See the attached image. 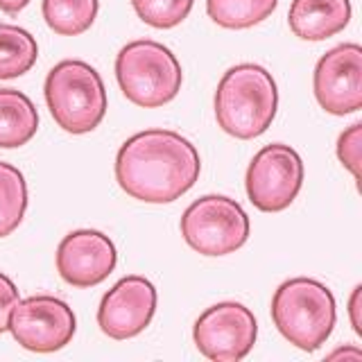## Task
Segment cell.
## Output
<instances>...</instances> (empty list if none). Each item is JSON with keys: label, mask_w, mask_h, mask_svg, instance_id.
I'll return each instance as SVG.
<instances>
[{"label": "cell", "mask_w": 362, "mask_h": 362, "mask_svg": "<svg viewBox=\"0 0 362 362\" xmlns=\"http://www.w3.org/2000/svg\"><path fill=\"white\" fill-rule=\"evenodd\" d=\"M202 158L188 139L170 129L132 136L116 156L118 186L147 204H170L197 184Z\"/></svg>", "instance_id": "6da1fadb"}, {"label": "cell", "mask_w": 362, "mask_h": 362, "mask_svg": "<svg viewBox=\"0 0 362 362\" xmlns=\"http://www.w3.org/2000/svg\"><path fill=\"white\" fill-rule=\"evenodd\" d=\"M39 113L32 100L16 88H0V147L14 150L34 139Z\"/></svg>", "instance_id": "5bb4252c"}, {"label": "cell", "mask_w": 362, "mask_h": 362, "mask_svg": "<svg viewBox=\"0 0 362 362\" xmlns=\"http://www.w3.org/2000/svg\"><path fill=\"white\" fill-rule=\"evenodd\" d=\"M18 299L21 297H18L14 281L0 272V333L9 331V317H11V310H14V305L18 303Z\"/></svg>", "instance_id": "44dd1931"}, {"label": "cell", "mask_w": 362, "mask_h": 362, "mask_svg": "<svg viewBox=\"0 0 362 362\" xmlns=\"http://www.w3.org/2000/svg\"><path fill=\"white\" fill-rule=\"evenodd\" d=\"M98 0H43V18L59 37H79L95 23Z\"/></svg>", "instance_id": "2e32d148"}, {"label": "cell", "mask_w": 362, "mask_h": 362, "mask_svg": "<svg viewBox=\"0 0 362 362\" xmlns=\"http://www.w3.org/2000/svg\"><path fill=\"white\" fill-rule=\"evenodd\" d=\"M258 324L254 313L243 303L222 301L199 315L192 337L199 354L215 362H238L256 344Z\"/></svg>", "instance_id": "ba28073f"}, {"label": "cell", "mask_w": 362, "mask_h": 362, "mask_svg": "<svg viewBox=\"0 0 362 362\" xmlns=\"http://www.w3.org/2000/svg\"><path fill=\"white\" fill-rule=\"evenodd\" d=\"M195 0H132L134 11L147 25L156 30H170L184 23Z\"/></svg>", "instance_id": "d6986e66"}, {"label": "cell", "mask_w": 362, "mask_h": 362, "mask_svg": "<svg viewBox=\"0 0 362 362\" xmlns=\"http://www.w3.org/2000/svg\"><path fill=\"white\" fill-rule=\"evenodd\" d=\"M339 358H349V360H354V362H360L362 354H360V349L346 346V349H337V351H333L331 356H328V360H339Z\"/></svg>", "instance_id": "603a6c76"}, {"label": "cell", "mask_w": 362, "mask_h": 362, "mask_svg": "<svg viewBox=\"0 0 362 362\" xmlns=\"http://www.w3.org/2000/svg\"><path fill=\"white\" fill-rule=\"evenodd\" d=\"M116 77L124 98L143 109L173 102L184 82L181 64L173 50L150 39L132 41L118 52Z\"/></svg>", "instance_id": "5b68a950"}, {"label": "cell", "mask_w": 362, "mask_h": 362, "mask_svg": "<svg viewBox=\"0 0 362 362\" xmlns=\"http://www.w3.org/2000/svg\"><path fill=\"white\" fill-rule=\"evenodd\" d=\"M315 98L333 116L356 113L362 107V48L342 43L328 50L315 66Z\"/></svg>", "instance_id": "30bf717a"}, {"label": "cell", "mask_w": 362, "mask_h": 362, "mask_svg": "<svg viewBox=\"0 0 362 362\" xmlns=\"http://www.w3.org/2000/svg\"><path fill=\"white\" fill-rule=\"evenodd\" d=\"M156 310V288L145 276H124L100 301L98 324L111 339H129L150 326Z\"/></svg>", "instance_id": "8fae6325"}, {"label": "cell", "mask_w": 362, "mask_h": 362, "mask_svg": "<svg viewBox=\"0 0 362 362\" xmlns=\"http://www.w3.org/2000/svg\"><path fill=\"white\" fill-rule=\"evenodd\" d=\"M9 331L23 349L52 354L73 339L77 320L66 301L50 294H37L23 301L18 299L9 317Z\"/></svg>", "instance_id": "9c48e42d"}, {"label": "cell", "mask_w": 362, "mask_h": 362, "mask_svg": "<svg viewBox=\"0 0 362 362\" xmlns=\"http://www.w3.org/2000/svg\"><path fill=\"white\" fill-rule=\"evenodd\" d=\"M39 45L28 30L0 23V79H14L32 71Z\"/></svg>", "instance_id": "9a60e30c"}, {"label": "cell", "mask_w": 362, "mask_h": 362, "mask_svg": "<svg viewBox=\"0 0 362 362\" xmlns=\"http://www.w3.org/2000/svg\"><path fill=\"white\" fill-rule=\"evenodd\" d=\"M279 90L272 73L256 64L233 66L215 90V118L233 139L252 141L269 129L276 116Z\"/></svg>", "instance_id": "7a4b0ae2"}, {"label": "cell", "mask_w": 362, "mask_h": 362, "mask_svg": "<svg viewBox=\"0 0 362 362\" xmlns=\"http://www.w3.org/2000/svg\"><path fill=\"white\" fill-rule=\"evenodd\" d=\"M360 297H362V286H356L354 292H351V299H349V317H351V326H354V331L358 335L362 333V326H360Z\"/></svg>", "instance_id": "7402d4cb"}, {"label": "cell", "mask_w": 362, "mask_h": 362, "mask_svg": "<svg viewBox=\"0 0 362 362\" xmlns=\"http://www.w3.org/2000/svg\"><path fill=\"white\" fill-rule=\"evenodd\" d=\"M335 297L315 279L281 283L272 299V320L279 333L301 351H317L333 333Z\"/></svg>", "instance_id": "3957f363"}, {"label": "cell", "mask_w": 362, "mask_h": 362, "mask_svg": "<svg viewBox=\"0 0 362 362\" xmlns=\"http://www.w3.org/2000/svg\"><path fill=\"white\" fill-rule=\"evenodd\" d=\"M279 0H206L213 23L226 30H247L274 14Z\"/></svg>", "instance_id": "e0dca14e"}, {"label": "cell", "mask_w": 362, "mask_h": 362, "mask_svg": "<svg viewBox=\"0 0 362 362\" xmlns=\"http://www.w3.org/2000/svg\"><path fill=\"white\" fill-rule=\"evenodd\" d=\"M337 158L358 181L362 165V122L351 124L346 132H342L337 141Z\"/></svg>", "instance_id": "ffe728a7"}, {"label": "cell", "mask_w": 362, "mask_h": 362, "mask_svg": "<svg viewBox=\"0 0 362 362\" xmlns=\"http://www.w3.org/2000/svg\"><path fill=\"white\" fill-rule=\"evenodd\" d=\"M351 21L349 0H292L288 23L294 37L324 41L342 32Z\"/></svg>", "instance_id": "4fadbf2b"}, {"label": "cell", "mask_w": 362, "mask_h": 362, "mask_svg": "<svg viewBox=\"0 0 362 362\" xmlns=\"http://www.w3.org/2000/svg\"><path fill=\"white\" fill-rule=\"evenodd\" d=\"M28 184L18 168L0 161V238L11 235L25 218Z\"/></svg>", "instance_id": "ac0fdd59"}, {"label": "cell", "mask_w": 362, "mask_h": 362, "mask_svg": "<svg viewBox=\"0 0 362 362\" xmlns=\"http://www.w3.org/2000/svg\"><path fill=\"white\" fill-rule=\"evenodd\" d=\"M252 224L245 209L224 195H206L192 202L181 215V235L204 256H226L247 240Z\"/></svg>", "instance_id": "8992f818"}, {"label": "cell", "mask_w": 362, "mask_h": 362, "mask_svg": "<svg viewBox=\"0 0 362 362\" xmlns=\"http://www.w3.org/2000/svg\"><path fill=\"white\" fill-rule=\"evenodd\" d=\"M118 263L116 245L93 229L68 233L57 249V272L73 288L100 286Z\"/></svg>", "instance_id": "7c38bea8"}, {"label": "cell", "mask_w": 362, "mask_h": 362, "mask_svg": "<svg viewBox=\"0 0 362 362\" xmlns=\"http://www.w3.org/2000/svg\"><path fill=\"white\" fill-rule=\"evenodd\" d=\"M30 5V0H0V9L5 11V14H18Z\"/></svg>", "instance_id": "cb8c5ba5"}, {"label": "cell", "mask_w": 362, "mask_h": 362, "mask_svg": "<svg viewBox=\"0 0 362 362\" xmlns=\"http://www.w3.org/2000/svg\"><path fill=\"white\" fill-rule=\"evenodd\" d=\"M303 161L290 145L263 147L247 168L245 188L249 202L263 213H281L297 199L303 186Z\"/></svg>", "instance_id": "52a82bcc"}, {"label": "cell", "mask_w": 362, "mask_h": 362, "mask_svg": "<svg viewBox=\"0 0 362 362\" xmlns=\"http://www.w3.org/2000/svg\"><path fill=\"white\" fill-rule=\"evenodd\" d=\"M43 93L54 122L68 134H88L105 120L107 88L86 62H59L45 77Z\"/></svg>", "instance_id": "277c9868"}]
</instances>
